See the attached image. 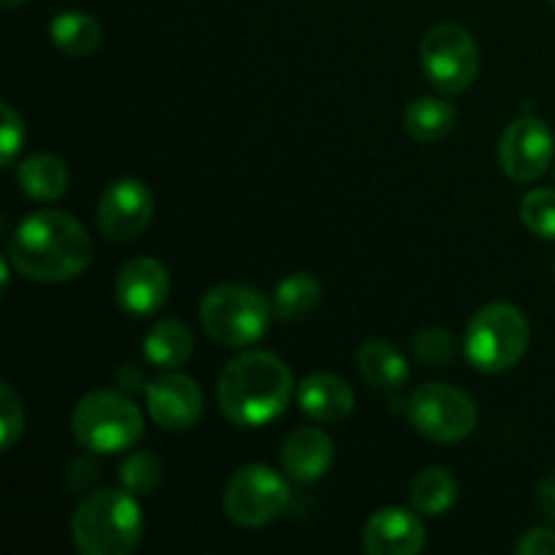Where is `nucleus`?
I'll use <instances>...</instances> for the list:
<instances>
[{
    "label": "nucleus",
    "instance_id": "obj_2",
    "mask_svg": "<svg viewBox=\"0 0 555 555\" xmlns=\"http://www.w3.org/2000/svg\"><path fill=\"white\" fill-rule=\"evenodd\" d=\"M296 383L280 356L249 350L225 363L217 379V404L236 426L258 428L276 421L291 404Z\"/></svg>",
    "mask_w": 555,
    "mask_h": 555
},
{
    "label": "nucleus",
    "instance_id": "obj_14",
    "mask_svg": "<svg viewBox=\"0 0 555 555\" xmlns=\"http://www.w3.org/2000/svg\"><path fill=\"white\" fill-rule=\"evenodd\" d=\"M426 540V526L412 509L383 507L363 524L361 547L369 555H417Z\"/></svg>",
    "mask_w": 555,
    "mask_h": 555
},
{
    "label": "nucleus",
    "instance_id": "obj_26",
    "mask_svg": "<svg viewBox=\"0 0 555 555\" xmlns=\"http://www.w3.org/2000/svg\"><path fill=\"white\" fill-rule=\"evenodd\" d=\"M410 352L423 366H448L455 356V341L444 328H423L412 336Z\"/></svg>",
    "mask_w": 555,
    "mask_h": 555
},
{
    "label": "nucleus",
    "instance_id": "obj_25",
    "mask_svg": "<svg viewBox=\"0 0 555 555\" xmlns=\"http://www.w3.org/2000/svg\"><path fill=\"white\" fill-rule=\"evenodd\" d=\"M520 222L537 238H555V190H531L520 201Z\"/></svg>",
    "mask_w": 555,
    "mask_h": 555
},
{
    "label": "nucleus",
    "instance_id": "obj_30",
    "mask_svg": "<svg viewBox=\"0 0 555 555\" xmlns=\"http://www.w3.org/2000/svg\"><path fill=\"white\" fill-rule=\"evenodd\" d=\"M515 553L518 555H555V531L545 529H531L524 540L515 545Z\"/></svg>",
    "mask_w": 555,
    "mask_h": 555
},
{
    "label": "nucleus",
    "instance_id": "obj_19",
    "mask_svg": "<svg viewBox=\"0 0 555 555\" xmlns=\"http://www.w3.org/2000/svg\"><path fill=\"white\" fill-rule=\"evenodd\" d=\"M455 117L459 112L450 101L437 95H421L404 108V130L417 144H434L453 130Z\"/></svg>",
    "mask_w": 555,
    "mask_h": 555
},
{
    "label": "nucleus",
    "instance_id": "obj_29",
    "mask_svg": "<svg viewBox=\"0 0 555 555\" xmlns=\"http://www.w3.org/2000/svg\"><path fill=\"white\" fill-rule=\"evenodd\" d=\"M98 475H101V472H98L95 461L74 459L68 464V469H65V488H68L70 493H85L95 486Z\"/></svg>",
    "mask_w": 555,
    "mask_h": 555
},
{
    "label": "nucleus",
    "instance_id": "obj_16",
    "mask_svg": "<svg viewBox=\"0 0 555 555\" xmlns=\"http://www.w3.org/2000/svg\"><path fill=\"white\" fill-rule=\"evenodd\" d=\"M296 401L304 415L318 423H339L356 406V393L341 377L328 372L309 374L296 388Z\"/></svg>",
    "mask_w": 555,
    "mask_h": 555
},
{
    "label": "nucleus",
    "instance_id": "obj_8",
    "mask_svg": "<svg viewBox=\"0 0 555 555\" xmlns=\"http://www.w3.org/2000/svg\"><path fill=\"white\" fill-rule=\"evenodd\" d=\"M421 65L434 90L459 95L480 74V47L466 27L444 22L423 36Z\"/></svg>",
    "mask_w": 555,
    "mask_h": 555
},
{
    "label": "nucleus",
    "instance_id": "obj_1",
    "mask_svg": "<svg viewBox=\"0 0 555 555\" xmlns=\"http://www.w3.org/2000/svg\"><path fill=\"white\" fill-rule=\"evenodd\" d=\"M11 266L33 282L76 280L92 260V238L79 220L43 209L20 222L9 247Z\"/></svg>",
    "mask_w": 555,
    "mask_h": 555
},
{
    "label": "nucleus",
    "instance_id": "obj_15",
    "mask_svg": "<svg viewBox=\"0 0 555 555\" xmlns=\"http://www.w3.org/2000/svg\"><path fill=\"white\" fill-rule=\"evenodd\" d=\"M282 469L291 480L309 486L328 475L334 464V439L318 426H304L285 439L280 453Z\"/></svg>",
    "mask_w": 555,
    "mask_h": 555
},
{
    "label": "nucleus",
    "instance_id": "obj_6",
    "mask_svg": "<svg viewBox=\"0 0 555 555\" xmlns=\"http://www.w3.org/2000/svg\"><path fill=\"white\" fill-rule=\"evenodd\" d=\"M529 339V320L518 307L488 304L466 325V361L486 374L507 372L526 356Z\"/></svg>",
    "mask_w": 555,
    "mask_h": 555
},
{
    "label": "nucleus",
    "instance_id": "obj_4",
    "mask_svg": "<svg viewBox=\"0 0 555 555\" xmlns=\"http://www.w3.org/2000/svg\"><path fill=\"white\" fill-rule=\"evenodd\" d=\"M274 304L260 291L247 285L211 287L201 301V325L206 336L222 347H249L269 331Z\"/></svg>",
    "mask_w": 555,
    "mask_h": 555
},
{
    "label": "nucleus",
    "instance_id": "obj_7",
    "mask_svg": "<svg viewBox=\"0 0 555 555\" xmlns=\"http://www.w3.org/2000/svg\"><path fill=\"white\" fill-rule=\"evenodd\" d=\"M477 417L475 399L448 383L421 385L406 399V421L421 437L439 444L464 442L477 428Z\"/></svg>",
    "mask_w": 555,
    "mask_h": 555
},
{
    "label": "nucleus",
    "instance_id": "obj_12",
    "mask_svg": "<svg viewBox=\"0 0 555 555\" xmlns=\"http://www.w3.org/2000/svg\"><path fill=\"white\" fill-rule=\"evenodd\" d=\"M144 396L150 417L166 431H188L198 423L201 412H204V396H201L198 383L188 374L173 372V369L152 379Z\"/></svg>",
    "mask_w": 555,
    "mask_h": 555
},
{
    "label": "nucleus",
    "instance_id": "obj_18",
    "mask_svg": "<svg viewBox=\"0 0 555 555\" xmlns=\"http://www.w3.org/2000/svg\"><path fill=\"white\" fill-rule=\"evenodd\" d=\"M358 372L369 385L379 390H396L410 377V363L388 341L369 339L358 350Z\"/></svg>",
    "mask_w": 555,
    "mask_h": 555
},
{
    "label": "nucleus",
    "instance_id": "obj_23",
    "mask_svg": "<svg viewBox=\"0 0 555 555\" xmlns=\"http://www.w3.org/2000/svg\"><path fill=\"white\" fill-rule=\"evenodd\" d=\"M52 43L68 57H87L101 43V25L85 11H63L52 20Z\"/></svg>",
    "mask_w": 555,
    "mask_h": 555
},
{
    "label": "nucleus",
    "instance_id": "obj_20",
    "mask_svg": "<svg viewBox=\"0 0 555 555\" xmlns=\"http://www.w3.org/2000/svg\"><path fill=\"white\" fill-rule=\"evenodd\" d=\"M16 182L33 201H57L68 190V168L54 155H33L16 166Z\"/></svg>",
    "mask_w": 555,
    "mask_h": 555
},
{
    "label": "nucleus",
    "instance_id": "obj_5",
    "mask_svg": "<svg viewBox=\"0 0 555 555\" xmlns=\"http://www.w3.org/2000/svg\"><path fill=\"white\" fill-rule=\"evenodd\" d=\"M70 428L87 453L114 455L139 442L144 434V415L117 390H92L76 404Z\"/></svg>",
    "mask_w": 555,
    "mask_h": 555
},
{
    "label": "nucleus",
    "instance_id": "obj_31",
    "mask_svg": "<svg viewBox=\"0 0 555 555\" xmlns=\"http://www.w3.org/2000/svg\"><path fill=\"white\" fill-rule=\"evenodd\" d=\"M537 509L542 518L555 524V469L547 472L537 486Z\"/></svg>",
    "mask_w": 555,
    "mask_h": 555
},
{
    "label": "nucleus",
    "instance_id": "obj_22",
    "mask_svg": "<svg viewBox=\"0 0 555 555\" xmlns=\"http://www.w3.org/2000/svg\"><path fill=\"white\" fill-rule=\"evenodd\" d=\"M271 304H274L276 318L296 323V320H304L312 312H318V307L323 304V287L307 271H293V274H287L276 285L274 301Z\"/></svg>",
    "mask_w": 555,
    "mask_h": 555
},
{
    "label": "nucleus",
    "instance_id": "obj_33",
    "mask_svg": "<svg viewBox=\"0 0 555 555\" xmlns=\"http://www.w3.org/2000/svg\"><path fill=\"white\" fill-rule=\"evenodd\" d=\"M553 5H555V0H553Z\"/></svg>",
    "mask_w": 555,
    "mask_h": 555
},
{
    "label": "nucleus",
    "instance_id": "obj_32",
    "mask_svg": "<svg viewBox=\"0 0 555 555\" xmlns=\"http://www.w3.org/2000/svg\"><path fill=\"white\" fill-rule=\"evenodd\" d=\"M20 3H25V0H3V5H20Z\"/></svg>",
    "mask_w": 555,
    "mask_h": 555
},
{
    "label": "nucleus",
    "instance_id": "obj_21",
    "mask_svg": "<svg viewBox=\"0 0 555 555\" xmlns=\"http://www.w3.org/2000/svg\"><path fill=\"white\" fill-rule=\"evenodd\" d=\"M459 502V480L442 466H428L417 472L410 482V504L415 513L437 518Z\"/></svg>",
    "mask_w": 555,
    "mask_h": 555
},
{
    "label": "nucleus",
    "instance_id": "obj_27",
    "mask_svg": "<svg viewBox=\"0 0 555 555\" xmlns=\"http://www.w3.org/2000/svg\"><path fill=\"white\" fill-rule=\"evenodd\" d=\"M25 431V406L9 383L0 385V448L11 450Z\"/></svg>",
    "mask_w": 555,
    "mask_h": 555
},
{
    "label": "nucleus",
    "instance_id": "obj_9",
    "mask_svg": "<svg viewBox=\"0 0 555 555\" xmlns=\"http://www.w3.org/2000/svg\"><path fill=\"white\" fill-rule=\"evenodd\" d=\"M291 486L266 464H247L236 469L222 493L225 515L244 529H260L285 513Z\"/></svg>",
    "mask_w": 555,
    "mask_h": 555
},
{
    "label": "nucleus",
    "instance_id": "obj_11",
    "mask_svg": "<svg viewBox=\"0 0 555 555\" xmlns=\"http://www.w3.org/2000/svg\"><path fill=\"white\" fill-rule=\"evenodd\" d=\"M553 130L540 117H518L504 128L499 141L502 171L515 182H537L553 160Z\"/></svg>",
    "mask_w": 555,
    "mask_h": 555
},
{
    "label": "nucleus",
    "instance_id": "obj_24",
    "mask_svg": "<svg viewBox=\"0 0 555 555\" xmlns=\"http://www.w3.org/2000/svg\"><path fill=\"white\" fill-rule=\"evenodd\" d=\"M119 482L133 496H150L163 482V461L155 453H146V450L130 453L125 459L122 469H119Z\"/></svg>",
    "mask_w": 555,
    "mask_h": 555
},
{
    "label": "nucleus",
    "instance_id": "obj_13",
    "mask_svg": "<svg viewBox=\"0 0 555 555\" xmlns=\"http://www.w3.org/2000/svg\"><path fill=\"white\" fill-rule=\"evenodd\" d=\"M114 293H117V301L125 314L150 318L166 307L168 293H171V276L160 260L135 258L122 266Z\"/></svg>",
    "mask_w": 555,
    "mask_h": 555
},
{
    "label": "nucleus",
    "instance_id": "obj_10",
    "mask_svg": "<svg viewBox=\"0 0 555 555\" xmlns=\"http://www.w3.org/2000/svg\"><path fill=\"white\" fill-rule=\"evenodd\" d=\"M155 217V198L141 179H117L98 201V228L114 244L139 238Z\"/></svg>",
    "mask_w": 555,
    "mask_h": 555
},
{
    "label": "nucleus",
    "instance_id": "obj_17",
    "mask_svg": "<svg viewBox=\"0 0 555 555\" xmlns=\"http://www.w3.org/2000/svg\"><path fill=\"white\" fill-rule=\"evenodd\" d=\"M195 336L182 320H157L144 339V356L152 366L179 369L193 358Z\"/></svg>",
    "mask_w": 555,
    "mask_h": 555
},
{
    "label": "nucleus",
    "instance_id": "obj_3",
    "mask_svg": "<svg viewBox=\"0 0 555 555\" xmlns=\"http://www.w3.org/2000/svg\"><path fill=\"white\" fill-rule=\"evenodd\" d=\"M144 534V515L125 488L92 491L70 518V537L85 555H130Z\"/></svg>",
    "mask_w": 555,
    "mask_h": 555
},
{
    "label": "nucleus",
    "instance_id": "obj_28",
    "mask_svg": "<svg viewBox=\"0 0 555 555\" xmlns=\"http://www.w3.org/2000/svg\"><path fill=\"white\" fill-rule=\"evenodd\" d=\"M0 114H3V125H0V163L11 166L16 155H20L22 144H25V122H22V117L9 103L0 106Z\"/></svg>",
    "mask_w": 555,
    "mask_h": 555
}]
</instances>
